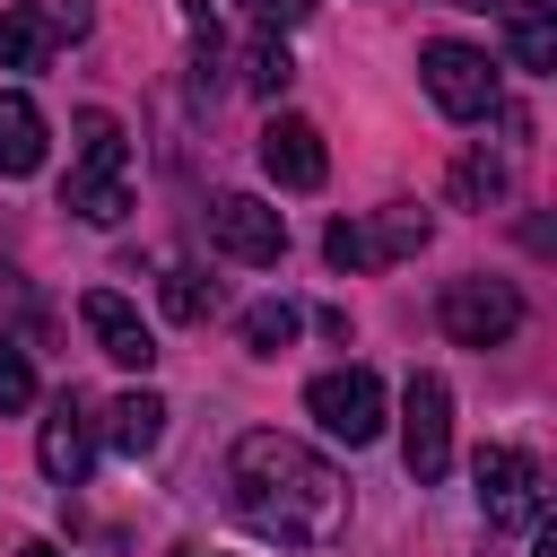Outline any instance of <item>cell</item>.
Returning <instances> with one entry per match:
<instances>
[{
  "label": "cell",
  "mask_w": 557,
  "mask_h": 557,
  "mask_svg": "<svg viewBox=\"0 0 557 557\" xmlns=\"http://www.w3.org/2000/svg\"><path fill=\"white\" fill-rule=\"evenodd\" d=\"M226 487H235V513H244L261 540H278V548H331V540L348 531V479H339L313 444H296V435H278V426L235 435Z\"/></svg>",
  "instance_id": "1"
},
{
  "label": "cell",
  "mask_w": 557,
  "mask_h": 557,
  "mask_svg": "<svg viewBox=\"0 0 557 557\" xmlns=\"http://www.w3.org/2000/svg\"><path fill=\"white\" fill-rule=\"evenodd\" d=\"M400 461H409L418 487H435L453 470V392H444V374H409V392H400Z\"/></svg>",
  "instance_id": "2"
},
{
  "label": "cell",
  "mask_w": 557,
  "mask_h": 557,
  "mask_svg": "<svg viewBox=\"0 0 557 557\" xmlns=\"http://www.w3.org/2000/svg\"><path fill=\"white\" fill-rule=\"evenodd\" d=\"M305 409H313V426L331 435V444H374L383 435V383L366 374V366H339V374H313L305 383Z\"/></svg>",
  "instance_id": "3"
},
{
  "label": "cell",
  "mask_w": 557,
  "mask_h": 557,
  "mask_svg": "<svg viewBox=\"0 0 557 557\" xmlns=\"http://www.w3.org/2000/svg\"><path fill=\"white\" fill-rule=\"evenodd\" d=\"M418 78H426V96H435L453 122H479V113H496V70H487V52H479V44H453V35H435V44L418 52Z\"/></svg>",
  "instance_id": "4"
},
{
  "label": "cell",
  "mask_w": 557,
  "mask_h": 557,
  "mask_svg": "<svg viewBox=\"0 0 557 557\" xmlns=\"http://www.w3.org/2000/svg\"><path fill=\"white\" fill-rule=\"evenodd\" d=\"M470 479H479L487 531H531V522H540V461H531L522 444H487V453L470 461Z\"/></svg>",
  "instance_id": "5"
},
{
  "label": "cell",
  "mask_w": 557,
  "mask_h": 557,
  "mask_svg": "<svg viewBox=\"0 0 557 557\" xmlns=\"http://www.w3.org/2000/svg\"><path fill=\"white\" fill-rule=\"evenodd\" d=\"M435 313H444V331H453L461 348H505V339L522 331V296H513V278H453Z\"/></svg>",
  "instance_id": "6"
},
{
  "label": "cell",
  "mask_w": 557,
  "mask_h": 557,
  "mask_svg": "<svg viewBox=\"0 0 557 557\" xmlns=\"http://www.w3.org/2000/svg\"><path fill=\"white\" fill-rule=\"evenodd\" d=\"M209 244H218L226 261L270 270V261L287 252V218H278L261 191H218V200H209Z\"/></svg>",
  "instance_id": "7"
},
{
  "label": "cell",
  "mask_w": 557,
  "mask_h": 557,
  "mask_svg": "<svg viewBox=\"0 0 557 557\" xmlns=\"http://www.w3.org/2000/svg\"><path fill=\"white\" fill-rule=\"evenodd\" d=\"M261 165H270L278 191H322V183H331V148H322V131H313L305 113H278V122L261 131Z\"/></svg>",
  "instance_id": "8"
},
{
  "label": "cell",
  "mask_w": 557,
  "mask_h": 557,
  "mask_svg": "<svg viewBox=\"0 0 557 557\" xmlns=\"http://www.w3.org/2000/svg\"><path fill=\"white\" fill-rule=\"evenodd\" d=\"M78 322H87V339H96L113 366H131V374H148V366H157V331L131 313V296H113V287H87V296H78Z\"/></svg>",
  "instance_id": "9"
},
{
  "label": "cell",
  "mask_w": 557,
  "mask_h": 557,
  "mask_svg": "<svg viewBox=\"0 0 557 557\" xmlns=\"http://www.w3.org/2000/svg\"><path fill=\"white\" fill-rule=\"evenodd\" d=\"M35 461H44L52 487H78V479H87V461H96V426H87V400H78V392L52 400V418H44V435H35Z\"/></svg>",
  "instance_id": "10"
},
{
  "label": "cell",
  "mask_w": 557,
  "mask_h": 557,
  "mask_svg": "<svg viewBox=\"0 0 557 557\" xmlns=\"http://www.w3.org/2000/svg\"><path fill=\"white\" fill-rule=\"evenodd\" d=\"M44 148H52V131H44V113H35V96H0V174L17 183V174H35L44 165Z\"/></svg>",
  "instance_id": "11"
},
{
  "label": "cell",
  "mask_w": 557,
  "mask_h": 557,
  "mask_svg": "<svg viewBox=\"0 0 557 557\" xmlns=\"http://www.w3.org/2000/svg\"><path fill=\"white\" fill-rule=\"evenodd\" d=\"M505 9V44L522 70H557V0H496Z\"/></svg>",
  "instance_id": "12"
},
{
  "label": "cell",
  "mask_w": 557,
  "mask_h": 557,
  "mask_svg": "<svg viewBox=\"0 0 557 557\" xmlns=\"http://www.w3.org/2000/svg\"><path fill=\"white\" fill-rule=\"evenodd\" d=\"M104 435H113V453H157L165 444V400L139 383V392H122L113 409H104Z\"/></svg>",
  "instance_id": "13"
},
{
  "label": "cell",
  "mask_w": 557,
  "mask_h": 557,
  "mask_svg": "<svg viewBox=\"0 0 557 557\" xmlns=\"http://www.w3.org/2000/svg\"><path fill=\"white\" fill-rule=\"evenodd\" d=\"M61 209L87 218V226H122V209H131V174H70V183H61Z\"/></svg>",
  "instance_id": "14"
},
{
  "label": "cell",
  "mask_w": 557,
  "mask_h": 557,
  "mask_svg": "<svg viewBox=\"0 0 557 557\" xmlns=\"http://www.w3.org/2000/svg\"><path fill=\"white\" fill-rule=\"evenodd\" d=\"M366 235H374V261H409V252H426L435 218H426L418 200H392V209H374V218H366Z\"/></svg>",
  "instance_id": "15"
},
{
  "label": "cell",
  "mask_w": 557,
  "mask_h": 557,
  "mask_svg": "<svg viewBox=\"0 0 557 557\" xmlns=\"http://www.w3.org/2000/svg\"><path fill=\"white\" fill-rule=\"evenodd\" d=\"M52 17L44 9H0V70H44L52 61Z\"/></svg>",
  "instance_id": "16"
},
{
  "label": "cell",
  "mask_w": 557,
  "mask_h": 557,
  "mask_svg": "<svg viewBox=\"0 0 557 557\" xmlns=\"http://www.w3.org/2000/svg\"><path fill=\"white\" fill-rule=\"evenodd\" d=\"M78 174H131V139L113 113H78Z\"/></svg>",
  "instance_id": "17"
},
{
  "label": "cell",
  "mask_w": 557,
  "mask_h": 557,
  "mask_svg": "<svg viewBox=\"0 0 557 557\" xmlns=\"http://www.w3.org/2000/svg\"><path fill=\"white\" fill-rule=\"evenodd\" d=\"M453 200H461V209H496V200H505V165H496L487 148H470V157L453 165Z\"/></svg>",
  "instance_id": "18"
},
{
  "label": "cell",
  "mask_w": 557,
  "mask_h": 557,
  "mask_svg": "<svg viewBox=\"0 0 557 557\" xmlns=\"http://www.w3.org/2000/svg\"><path fill=\"white\" fill-rule=\"evenodd\" d=\"M287 78H296L287 44H278V35H261V44L244 52V87H252V96H287Z\"/></svg>",
  "instance_id": "19"
},
{
  "label": "cell",
  "mask_w": 557,
  "mask_h": 557,
  "mask_svg": "<svg viewBox=\"0 0 557 557\" xmlns=\"http://www.w3.org/2000/svg\"><path fill=\"white\" fill-rule=\"evenodd\" d=\"M322 261H331V270H348V278H357V270H383V261H374V235H366V218H339V226L322 235Z\"/></svg>",
  "instance_id": "20"
},
{
  "label": "cell",
  "mask_w": 557,
  "mask_h": 557,
  "mask_svg": "<svg viewBox=\"0 0 557 557\" xmlns=\"http://www.w3.org/2000/svg\"><path fill=\"white\" fill-rule=\"evenodd\" d=\"M165 313H174V322H209V313H218V287L174 261V270H165Z\"/></svg>",
  "instance_id": "21"
},
{
  "label": "cell",
  "mask_w": 557,
  "mask_h": 557,
  "mask_svg": "<svg viewBox=\"0 0 557 557\" xmlns=\"http://www.w3.org/2000/svg\"><path fill=\"white\" fill-rule=\"evenodd\" d=\"M296 322H305V313H296V305H278V296H270V305H252V313H244V348L278 357V348L296 339Z\"/></svg>",
  "instance_id": "22"
},
{
  "label": "cell",
  "mask_w": 557,
  "mask_h": 557,
  "mask_svg": "<svg viewBox=\"0 0 557 557\" xmlns=\"http://www.w3.org/2000/svg\"><path fill=\"white\" fill-rule=\"evenodd\" d=\"M26 400H35V366H26V348L0 331V418H9V409H26Z\"/></svg>",
  "instance_id": "23"
},
{
  "label": "cell",
  "mask_w": 557,
  "mask_h": 557,
  "mask_svg": "<svg viewBox=\"0 0 557 557\" xmlns=\"http://www.w3.org/2000/svg\"><path fill=\"white\" fill-rule=\"evenodd\" d=\"M244 9H252V26H261V35H278V26H305V17H313V0H244Z\"/></svg>",
  "instance_id": "24"
},
{
  "label": "cell",
  "mask_w": 557,
  "mask_h": 557,
  "mask_svg": "<svg viewBox=\"0 0 557 557\" xmlns=\"http://www.w3.org/2000/svg\"><path fill=\"white\" fill-rule=\"evenodd\" d=\"M17 557H61V548H52V540H26V548H17Z\"/></svg>",
  "instance_id": "25"
},
{
  "label": "cell",
  "mask_w": 557,
  "mask_h": 557,
  "mask_svg": "<svg viewBox=\"0 0 557 557\" xmlns=\"http://www.w3.org/2000/svg\"><path fill=\"white\" fill-rule=\"evenodd\" d=\"M453 9H496V0H453Z\"/></svg>",
  "instance_id": "26"
}]
</instances>
